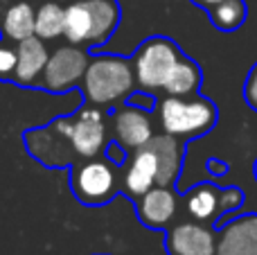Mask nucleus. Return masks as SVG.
<instances>
[{"mask_svg": "<svg viewBox=\"0 0 257 255\" xmlns=\"http://www.w3.org/2000/svg\"><path fill=\"white\" fill-rule=\"evenodd\" d=\"M48 48L43 39L39 36H27L16 43V72H14V84L23 88H39V79L43 75V68L48 63Z\"/></svg>", "mask_w": 257, "mask_h": 255, "instance_id": "obj_15", "label": "nucleus"}, {"mask_svg": "<svg viewBox=\"0 0 257 255\" xmlns=\"http://www.w3.org/2000/svg\"><path fill=\"white\" fill-rule=\"evenodd\" d=\"M66 27V5L63 0H45L36 5V18H34V36L43 41L59 39L63 36Z\"/></svg>", "mask_w": 257, "mask_h": 255, "instance_id": "obj_19", "label": "nucleus"}, {"mask_svg": "<svg viewBox=\"0 0 257 255\" xmlns=\"http://www.w3.org/2000/svg\"><path fill=\"white\" fill-rule=\"evenodd\" d=\"M70 192L81 206L102 208L122 192V165L106 156L84 158L70 165Z\"/></svg>", "mask_w": 257, "mask_h": 255, "instance_id": "obj_4", "label": "nucleus"}, {"mask_svg": "<svg viewBox=\"0 0 257 255\" xmlns=\"http://www.w3.org/2000/svg\"><path fill=\"white\" fill-rule=\"evenodd\" d=\"M108 131L115 143H120L126 152L147 145L154 138V120H151V111L131 106V104H122V106L108 108Z\"/></svg>", "mask_w": 257, "mask_h": 255, "instance_id": "obj_10", "label": "nucleus"}, {"mask_svg": "<svg viewBox=\"0 0 257 255\" xmlns=\"http://www.w3.org/2000/svg\"><path fill=\"white\" fill-rule=\"evenodd\" d=\"M36 0H0V39L18 43L34 36Z\"/></svg>", "mask_w": 257, "mask_h": 255, "instance_id": "obj_17", "label": "nucleus"}, {"mask_svg": "<svg viewBox=\"0 0 257 255\" xmlns=\"http://www.w3.org/2000/svg\"><path fill=\"white\" fill-rule=\"evenodd\" d=\"M68 43L79 48H102L122 23V7L117 0H63Z\"/></svg>", "mask_w": 257, "mask_h": 255, "instance_id": "obj_2", "label": "nucleus"}, {"mask_svg": "<svg viewBox=\"0 0 257 255\" xmlns=\"http://www.w3.org/2000/svg\"><path fill=\"white\" fill-rule=\"evenodd\" d=\"M253 176H255V181H257V161L253 163Z\"/></svg>", "mask_w": 257, "mask_h": 255, "instance_id": "obj_26", "label": "nucleus"}, {"mask_svg": "<svg viewBox=\"0 0 257 255\" xmlns=\"http://www.w3.org/2000/svg\"><path fill=\"white\" fill-rule=\"evenodd\" d=\"M167 255H214L217 253V228L194 219L174 221L163 239Z\"/></svg>", "mask_w": 257, "mask_h": 255, "instance_id": "obj_11", "label": "nucleus"}, {"mask_svg": "<svg viewBox=\"0 0 257 255\" xmlns=\"http://www.w3.org/2000/svg\"><path fill=\"white\" fill-rule=\"evenodd\" d=\"M244 201H246V194H244V190L237 188V185L219 188L217 183L201 181V183L192 185V188L183 194L181 206H183V212H185L190 219L219 228L232 212L244 206Z\"/></svg>", "mask_w": 257, "mask_h": 255, "instance_id": "obj_6", "label": "nucleus"}, {"mask_svg": "<svg viewBox=\"0 0 257 255\" xmlns=\"http://www.w3.org/2000/svg\"><path fill=\"white\" fill-rule=\"evenodd\" d=\"M147 147L154 152L156 163H158V185L174 188L185 161V143L169 134H154Z\"/></svg>", "mask_w": 257, "mask_h": 255, "instance_id": "obj_16", "label": "nucleus"}, {"mask_svg": "<svg viewBox=\"0 0 257 255\" xmlns=\"http://www.w3.org/2000/svg\"><path fill=\"white\" fill-rule=\"evenodd\" d=\"M210 23L221 32H235L248 18V7L246 0H221L219 5H214L208 12Z\"/></svg>", "mask_w": 257, "mask_h": 255, "instance_id": "obj_20", "label": "nucleus"}, {"mask_svg": "<svg viewBox=\"0 0 257 255\" xmlns=\"http://www.w3.org/2000/svg\"><path fill=\"white\" fill-rule=\"evenodd\" d=\"M244 99L253 111H257V61L255 66L248 70L246 75V81H244Z\"/></svg>", "mask_w": 257, "mask_h": 255, "instance_id": "obj_23", "label": "nucleus"}, {"mask_svg": "<svg viewBox=\"0 0 257 255\" xmlns=\"http://www.w3.org/2000/svg\"><path fill=\"white\" fill-rule=\"evenodd\" d=\"M183 50L176 45V41L169 36H149L136 48V52L131 54V66L133 75H136V84L140 90H156L165 88L172 68L176 66V61L183 57Z\"/></svg>", "mask_w": 257, "mask_h": 255, "instance_id": "obj_5", "label": "nucleus"}, {"mask_svg": "<svg viewBox=\"0 0 257 255\" xmlns=\"http://www.w3.org/2000/svg\"><path fill=\"white\" fill-rule=\"evenodd\" d=\"M86 106L113 108L138 90L136 75H133L131 59L122 54H95L86 66L81 79Z\"/></svg>", "mask_w": 257, "mask_h": 255, "instance_id": "obj_1", "label": "nucleus"}, {"mask_svg": "<svg viewBox=\"0 0 257 255\" xmlns=\"http://www.w3.org/2000/svg\"><path fill=\"white\" fill-rule=\"evenodd\" d=\"M194 7H199V9H205V12H210V9L214 7V5H219L221 0H190Z\"/></svg>", "mask_w": 257, "mask_h": 255, "instance_id": "obj_25", "label": "nucleus"}, {"mask_svg": "<svg viewBox=\"0 0 257 255\" xmlns=\"http://www.w3.org/2000/svg\"><path fill=\"white\" fill-rule=\"evenodd\" d=\"M104 156H106L111 163H115V165H124L126 158H128V152L122 147L120 143H115L113 138H108L106 147H104Z\"/></svg>", "mask_w": 257, "mask_h": 255, "instance_id": "obj_24", "label": "nucleus"}, {"mask_svg": "<svg viewBox=\"0 0 257 255\" xmlns=\"http://www.w3.org/2000/svg\"><path fill=\"white\" fill-rule=\"evenodd\" d=\"M90 61V54L79 45H61L54 52H50L48 63L43 68V75L39 79V88L52 95H63L68 90L81 86L86 66Z\"/></svg>", "mask_w": 257, "mask_h": 255, "instance_id": "obj_9", "label": "nucleus"}, {"mask_svg": "<svg viewBox=\"0 0 257 255\" xmlns=\"http://www.w3.org/2000/svg\"><path fill=\"white\" fill-rule=\"evenodd\" d=\"M126 104L138 108H145V111H156V104H158V97L156 93H149V90H136L126 97Z\"/></svg>", "mask_w": 257, "mask_h": 255, "instance_id": "obj_22", "label": "nucleus"}, {"mask_svg": "<svg viewBox=\"0 0 257 255\" xmlns=\"http://www.w3.org/2000/svg\"><path fill=\"white\" fill-rule=\"evenodd\" d=\"M214 255H257V212L228 217L217 228Z\"/></svg>", "mask_w": 257, "mask_h": 255, "instance_id": "obj_13", "label": "nucleus"}, {"mask_svg": "<svg viewBox=\"0 0 257 255\" xmlns=\"http://www.w3.org/2000/svg\"><path fill=\"white\" fill-rule=\"evenodd\" d=\"M133 206H136V215L142 226L151 230H167L176 219L181 201L172 188L154 185L149 192L133 199Z\"/></svg>", "mask_w": 257, "mask_h": 255, "instance_id": "obj_12", "label": "nucleus"}, {"mask_svg": "<svg viewBox=\"0 0 257 255\" xmlns=\"http://www.w3.org/2000/svg\"><path fill=\"white\" fill-rule=\"evenodd\" d=\"M23 143L27 154L48 170H70V165L77 163V154L68 136L63 134L59 117L50 120L45 126L27 129L23 134Z\"/></svg>", "mask_w": 257, "mask_h": 255, "instance_id": "obj_8", "label": "nucleus"}, {"mask_svg": "<svg viewBox=\"0 0 257 255\" xmlns=\"http://www.w3.org/2000/svg\"><path fill=\"white\" fill-rule=\"evenodd\" d=\"M63 134L68 136L77 161L102 156L108 143V113L97 106H84L77 113L59 117Z\"/></svg>", "mask_w": 257, "mask_h": 255, "instance_id": "obj_7", "label": "nucleus"}, {"mask_svg": "<svg viewBox=\"0 0 257 255\" xmlns=\"http://www.w3.org/2000/svg\"><path fill=\"white\" fill-rule=\"evenodd\" d=\"M203 86V70L192 57L183 54L172 68L167 81H165V95H174V97H192V95L201 93Z\"/></svg>", "mask_w": 257, "mask_h": 255, "instance_id": "obj_18", "label": "nucleus"}, {"mask_svg": "<svg viewBox=\"0 0 257 255\" xmlns=\"http://www.w3.org/2000/svg\"><path fill=\"white\" fill-rule=\"evenodd\" d=\"M156 113L163 134L174 136L183 143L208 136L219 120L217 104L201 93L192 97H174V95L158 97Z\"/></svg>", "mask_w": 257, "mask_h": 255, "instance_id": "obj_3", "label": "nucleus"}, {"mask_svg": "<svg viewBox=\"0 0 257 255\" xmlns=\"http://www.w3.org/2000/svg\"><path fill=\"white\" fill-rule=\"evenodd\" d=\"M154 185H158V163L147 145L128 152L126 163L122 165V192L131 199L142 197Z\"/></svg>", "mask_w": 257, "mask_h": 255, "instance_id": "obj_14", "label": "nucleus"}, {"mask_svg": "<svg viewBox=\"0 0 257 255\" xmlns=\"http://www.w3.org/2000/svg\"><path fill=\"white\" fill-rule=\"evenodd\" d=\"M16 72V43L0 39V81H12Z\"/></svg>", "mask_w": 257, "mask_h": 255, "instance_id": "obj_21", "label": "nucleus"}]
</instances>
